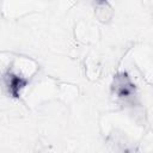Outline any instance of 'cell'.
I'll return each instance as SVG.
<instances>
[{"label":"cell","mask_w":153,"mask_h":153,"mask_svg":"<svg viewBox=\"0 0 153 153\" xmlns=\"http://www.w3.org/2000/svg\"><path fill=\"white\" fill-rule=\"evenodd\" d=\"M114 88L120 97H128L133 92L134 85L126 73H121L117 74L114 79Z\"/></svg>","instance_id":"obj_1"},{"label":"cell","mask_w":153,"mask_h":153,"mask_svg":"<svg viewBox=\"0 0 153 153\" xmlns=\"http://www.w3.org/2000/svg\"><path fill=\"white\" fill-rule=\"evenodd\" d=\"M5 82H6V86H7V88H8V92H10L13 97H18L20 90L25 86L26 80L23 79V78L19 76V75L12 73V72H8V73L5 75Z\"/></svg>","instance_id":"obj_2"}]
</instances>
